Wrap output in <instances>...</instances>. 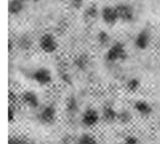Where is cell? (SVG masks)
Returning a JSON list of instances; mask_svg holds the SVG:
<instances>
[{
  "label": "cell",
  "instance_id": "obj_1",
  "mask_svg": "<svg viewBox=\"0 0 160 144\" xmlns=\"http://www.w3.org/2000/svg\"><path fill=\"white\" fill-rule=\"evenodd\" d=\"M106 59L110 62L124 60L128 57L126 47L121 42H115L111 45L106 53Z\"/></svg>",
  "mask_w": 160,
  "mask_h": 144
},
{
  "label": "cell",
  "instance_id": "obj_14",
  "mask_svg": "<svg viewBox=\"0 0 160 144\" xmlns=\"http://www.w3.org/2000/svg\"><path fill=\"white\" fill-rule=\"evenodd\" d=\"M18 45L22 50H28L31 49L32 45V41L31 39L27 34H23L19 39Z\"/></svg>",
  "mask_w": 160,
  "mask_h": 144
},
{
  "label": "cell",
  "instance_id": "obj_3",
  "mask_svg": "<svg viewBox=\"0 0 160 144\" xmlns=\"http://www.w3.org/2000/svg\"><path fill=\"white\" fill-rule=\"evenodd\" d=\"M32 79L40 85H48L52 81V75L49 69L46 67H39L32 74Z\"/></svg>",
  "mask_w": 160,
  "mask_h": 144
},
{
  "label": "cell",
  "instance_id": "obj_23",
  "mask_svg": "<svg viewBox=\"0 0 160 144\" xmlns=\"http://www.w3.org/2000/svg\"><path fill=\"white\" fill-rule=\"evenodd\" d=\"M87 64V59H85V57H84L83 56H81L80 57H78V59H77V65L81 68V67H84V65H86Z\"/></svg>",
  "mask_w": 160,
  "mask_h": 144
},
{
  "label": "cell",
  "instance_id": "obj_10",
  "mask_svg": "<svg viewBox=\"0 0 160 144\" xmlns=\"http://www.w3.org/2000/svg\"><path fill=\"white\" fill-rule=\"evenodd\" d=\"M134 109L143 117H148L152 113V107L147 101L139 100L134 103Z\"/></svg>",
  "mask_w": 160,
  "mask_h": 144
},
{
  "label": "cell",
  "instance_id": "obj_13",
  "mask_svg": "<svg viewBox=\"0 0 160 144\" xmlns=\"http://www.w3.org/2000/svg\"><path fill=\"white\" fill-rule=\"evenodd\" d=\"M77 144H98L96 139L88 133H84L78 137Z\"/></svg>",
  "mask_w": 160,
  "mask_h": 144
},
{
  "label": "cell",
  "instance_id": "obj_24",
  "mask_svg": "<svg viewBox=\"0 0 160 144\" xmlns=\"http://www.w3.org/2000/svg\"><path fill=\"white\" fill-rule=\"evenodd\" d=\"M9 144H28V143L26 142V141L23 140V139H16V138H14V139H12L9 140Z\"/></svg>",
  "mask_w": 160,
  "mask_h": 144
},
{
  "label": "cell",
  "instance_id": "obj_17",
  "mask_svg": "<svg viewBox=\"0 0 160 144\" xmlns=\"http://www.w3.org/2000/svg\"><path fill=\"white\" fill-rule=\"evenodd\" d=\"M97 15H98V9L95 6H91L88 8L84 12V17L85 19L88 20H94L96 18Z\"/></svg>",
  "mask_w": 160,
  "mask_h": 144
},
{
  "label": "cell",
  "instance_id": "obj_6",
  "mask_svg": "<svg viewBox=\"0 0 160 144\" xmlns=\"http://www.w3.org/2000/svg\"><path fill=\"white\" fill-rule=\"evenodd\" d=\"M100 120V115L98 111L94 108H88L85 110L81 117V122L88 128L95 126Z\"/></svg>",
  "mask_w": 160,
  "mask_h": 144
},
{
  "label": "cell",
  "instance_id": "obj_7",
  "mask_svg": "<svg viewBox=\"0 0 160 144\" xmlns=\"http://www.w3.org/2000/svg\"><path fill=\"white\" fill-rule=\"evenodd\" d=\"M101 17L104 23L109 26H113L117 22L120 21L116 6H105L102 9Z\"/></svg>",
  "mask_w": 160,
  "mask_h": 144
},
{
  "label": "cell",
  "instance_id": "obj_25",
  "mask_svg": "<svg viewBox=\"0 0 160 144\" xmlns=\"http://www.w3.org/2000/svg\"><path fill=\"white\" fill-rule=\"evenodd\" d=\"M29 1L33 2V3H38V2H39L40 0H29Z\"/></svg>",
  "mask_w": 160,
  "mask_h": 144
},
{
  "label": "cell",
  "instance_id": "obj_9",
  "mask_svg": "<svg viewBox=\"0 0 160 144\" xmlns=\"http://www.w3.org/2000/svg\"><path fill=\"white\" fill-rule=\"evenodd\" d=\"M21 100L25 105L35 109L39 106V98L35 92L32 91H26L23 93Z\"/></svg>",
  "mask_w": 160,
  "mask_h": 144
},
{
  "label": "cell",
  "instance_id": "obj_8",
  "mask_svg": "<svg viewBox=\"0 0 160 144\" xmlns=\"http://www.w3.org/2000/svg\"><path fill=\"white\" fill-rule=\"evenodd\" d=\"M151 41V34L149 31L144 28L138 32L134 39V45L139 50H145L148 47Z\"/></svg>",
  "mask_w": 160,
  "mask_h": 144
},
{
  "label": "cell",
  "instance_id": "obj_4",
  "mask_svg": "<svg viewBox=\"0 0 160 144\" xmlns=\"http://www.w3.org/2000/svg\"><path fill=\"white\" fill-rule=\"evenodd\" d=\"M56 114L57 111L54 105H47L39 113V121L43 125H52L56 121Z\"/></svg>",
  "mask_w": 160,
  "mask_h": 144
},
{
  "label": "cell",
  "instance_id": "obj_2",
  "mask_svg": "<svg viewBox=\"0 0 160 144\" xmlns=\"http://www.w3.org/2000/svg\"><path fill=\"white\" fill-rule=\"evenodd\" d=\"M58 42L53 34L46 33L41 36L39 40V46L44 53L52 54L58 49Z\"/></svg>",
  "mask_w": 160,
  "mask_h": 144
},
{
  "label": "cell",
  "instance_id": "obj_16",
  "mask_svg": "<svg viewBox=\"0 0 160 144\" xmlns=\"http://www.w3.org/2000/svg\"><path fill=\"white\" fill-rule=\"evenodd\" d=\"M132 119V115L128 111H122L120 112H118V117L117 120L120 121L123 124H128Z\"/></svg>",
  "mask_w": 160,
  "mask_h": 144
},
{
  "label": "cell",
  "instance_id": "obj_19",
  "mask_svg": "<svg viewBox=\"0 0 160 144\" xmlns=\"http://www.w3.org/2000/svg\"><path fill=\"white\" fill-rule=\"evenodd\" d=\"M98 42L100 44H102V45H108L109 43V41H110V38L108 35V34H106L105 31H101V32L98 34Z\"/></svg>",
  "mask_w": 160,
  "mask_h": 144
},
{
  "label": "cell",
  "instance_id": "obj_11",
  "mask_svg": "<svg viewBox=\"0 0 160 144\" xmlns=\"http://www.w3.org/2000/svg\"><path fill=\"white\" fill-rule=\"evenodd\" d=\"M102 117L103 121L107 123H112L116 121L118 117V112L111 105H106L102 112Z\"/></svg>",
  "mask_w": 160,
  "mask_h": 144
},
{
  "label": "cell",
  "instance_id": "obj_22",
  "mask_svg": "<svg viewBox=\"0 0 160 144\" xmlns=\"http://www.w3.org/2000/svg\"><path fill=\"white\" fill-rule=\"evenodd\" d=\"M72 6L75 9H80L83 6L84 0H70Z\"/></svg>",
  "mask_w": 160,
  "mask_h": 144
},
{
  "label": "cell",
  "instance_id": "obj_15",
  "mask_svg": "<svg viewBox=\"0 0 160 144\" xmlns=\"http://www.w3.org/2000/svg\"><path fill=\"white\" fill-rule=\"evenodd\" d=\"M141 88V82L138 78H131L127 83V89L130 92H136Z\"/></svg>",
  "mask_w": 160,
  "mask_h": 144
},
{
  "label": "cell",
  "instance_id": "obj_5",
  "mask_svg": "<svg viewBox=\"0 0 160 144\" xmlns=\"http://www.w3.org/2000/svg\"><path fill=\"white\" fill-rule=\"evenodd\" d=\"M116 9H117L120 21L128 23L134 20L135 17V13H134V8L131 5L122 3V4L116 6Z\"/></svg>",
  "mask_w": 160,
  "mask_h": 144
},
{
  "label": "cell",
  "instance_id": "obj_18",
  "mask_svg": "<svg viewBox=\"0 0 160 144\" xmlns=\"http://www.w3.org/2000/svg\"><path fill=\"white\" fill-rule=\"evenodd\" d=\"M67 111L70 113H76L78 111V103H77L76 100L74 98H71L68 100L67 102Z\"/></svg>",
  "mask_w": 160,
  "mask_h": 144
},
{
  "label": "cell",
  "instance_id": "obj_21",
  "mask_svg": "<svg viewBox=\"0 0 160 144\" xmlns=\"http://www.w3.org/2000/svg\"><path fill=\"white\" fill-rule=\"evenodd\" d=\"M15 117H16L15 109H14L13 106L9 105V109H8V120H9V122L13 121L14 119H15Z\"/></svg>",
  "mask_w": 160,
  "mask_h": 144
},
{
  "label": "cell",
  "instance_id": "obj_12",
  "mask_svg": "<svg viewBox=\"0 0 160 144\" xmlns=\"http://www.w3.org/2000/svg\"><path fill=\"white\" fill-rule=\"evenodd\" d=\"M25 7V0H10L9 3V13L11 15H18Z\"/></svg>",
  "mask_w": 160,
  "mask_h": 144
},
{
  "label": "cell",
  "instance_id": "obj_20",
  "mask_svg": "<svg viewBox=\"0 0 160 144\" xmlns=\"http://www.w3.org/2000/svg\"><path fill=\"white\" fill-rule=\"evenodd\" d=\"M123 144H141L140 141L137 137L134 136H129L126 137L123 141Z\"/></svg>",
  "mask_w": 160,
  "mask_h": 144
}]
</instances>
